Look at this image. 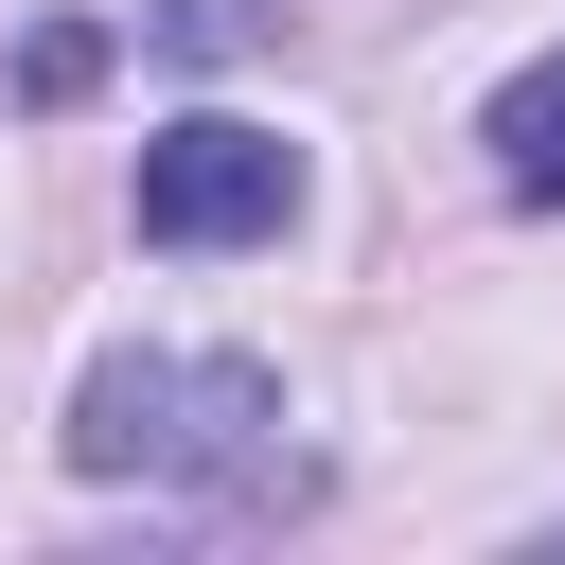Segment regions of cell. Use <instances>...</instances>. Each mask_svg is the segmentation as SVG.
<instances>
[{
  "label": "cell",
  "instance_id": "6da1fadb",
  "mask_svg": "<svg viewBox=\"0 0 565 565\" xmlns=\"http://www.w3.org/2000/svg\"><path fill=\"white\" fill-rule=\"evenodd\" d=\"M71 459L88 477H194V494H300L282 388L247 353H106L71 388Z\"/></svg>",
  "mask_w": 565,
  "mask_h": 565
},
{
  "label": "cell",
  "instance_id": "7a4b0ae2",
  "mask_svg": "<svg viewBox=\"0 0 565 565\" xmlns=\"http://www.w3.org/2000/svg\"><path fill=\"white\" fill-rule=\"evenodd\" d=\"M282 212H300V141H265L230 106L141 141V247H282Z\"/></svg>",
  "mask_w": 565,
  "mask_h": 565
},
{
  "label": "cell",
  "instance_id": "3957f363",
  "mask_svg": "<svg viewBox=\"0 0 565 565\" xmlns=\"http://www.w3.org/2000/svg\"><path fill=\"white\" fill-rule=\"evenodd\" d=\"M477 141H494V177L547 212V194H565V53H530V71L494 88V124H477Z\"/></svg>",
  "mask_w": 565,
  "mask_h": 565
},
{
  "label": "cell",
  "instance_id": "277c9868",
  "mask_svg": "<svg viewBox=\"0 0 565 565\" xmlns=\"http://www.w3.org/2000/svg\"><path fill=\"white\" fill-rule=\"evenodd\" d=\"M88 71H106V35H88V18H53V35H35V53H18V88H35V106H71V88H88Z\"/></svg>",
  "mask_w": 565,
  "mask_h": 565
},
{
  "label": "cell",
  "instance_id": "5b68a950",
  "mask_svg": "<svg viewBox=\"0 0 565 565\" xmlns=\"http://www.w3.org/2000/svg\"><path fill=\"white\" fill-rule=\"evenodd\" d=\"M159 35H177V53H247V35H265V0H177Z\"/></svg>",
  "mask_w": 565,
  "mask_h": 565
}]
</instances>
